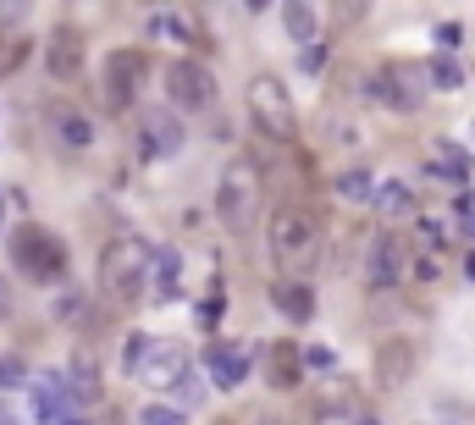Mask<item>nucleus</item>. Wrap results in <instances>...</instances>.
<instances>
[{
	"label": "nucleus",
	"instance_id": "nucleus-4",
	"mask_svg": "<svg viewBox=\"0 0 475 425\" xmlns=\"http://www.w3.org/2000/svg\"><path fill=\"white\" fill-rule=\"evenodd\" d=\"M254 216H260V172H254V161H227V172L216 183V222L243 232Z\"/></svg>",
	"mask_w": 475,
	"mask_h": 425
},
{
	"label": "nucleus",
	"instance_id": "nucleus-13",
	"mask_svg": "<svg viewBox=\"0 0 475 425\" xmlns=\"http://www.w3.org/2000/svg\"><path fill=\"white\" fill-rule=\"evenodd\" d=\"M183 376H188V353H183L177 342H155L150 360H144V371H139L144 387H172V381H183Z\"/></svg>",
	"mask_w": 475,
	"mask_h": 425
},
{
	"label": "nucleus",
	"instance_id": "nucleus-18",
	"mask_svg": "<svg viewBox=\"0 0 475 425\" xmlns=\"http://www.w3.org/2000/svg\"><path fill=\"white\" fill-rule=\"evenodd\" d=\"M50 127H55V138H61L66 150H89L94 144V122L84 111H73V105H55L50 111Z\"/></svg>",
	"mask_w": 475,
	"mask_h": 425
},
{
	"label": "nucleus",
	"instance_id": "nucleus-14",
	"mask_svg": "<svg viewBox=\"0 0 475 425\" xmlns=\"http://www.w3.org/2000/svg\"><path fill=\"white\" fill-rule=\"evenodd\" d=\"M205 365H211V381H216L222 392H233V387H243V381H249V353L227 348L222 337L205 348Z\"/></svg>",
	"mask_w": 475,
	"mask_h": 425
},
{
	"label": "nucleus",
	"instance_id": "nucleus-32",
	"mask_svg": "<svg viewBox=\"0 0 475 425\" xmlns=\"http://www.w3.org/2000/svg\"><path fill=\"white\" fill-rule=\"evenodd\" d=\"M459 39H464V28H459V23H437V44H448V50H453Z\"/></svg>",
	"mask_w": 475,
	"mask_h": 425
},
{
	"label": "nucleus",
	"instance_id": "nucleus-27",
	"mask_svg": "<svg viewBox=\"0 0 475 425\" xmlns=\"http://www.w3.org/2000/svg\"><path fill=\"white\" fill-rule=\"evenodd\" d=\"M431 172H442V177H459V183H464V177H470V161H464V150H448V144H442V161H437Z\"/></svg>",
	"mask_w": 475,
	"mask_h": 425
},
{
	"label": "nucleus",
	"instance_id": "nucleus-33",
	"mask_svg": "<svg viewBox=\"0 0 475 425\" xmlns=\"http://www.w3.org/2000/svg\"><path fill=\"white\" fill-rule=\"evenodd\" d=\"M177 387H183V403H199V376H193V371H188Z\"/></svg>",
	"mask_w": 475,
	"mask_h": 425
},
{
	"label": "nucleus",
	"instance_id": "nucleus-29",
	"mask_svg": "<svg viewBox=\"0 0 475 425\" xmlns=\"http://www.w3.org/2000/svg\"><path fill=\"white\" fill-rule=\"evenodd\" d=\"M222 310H227V299H222V282H216V288H211V299L199 304V321H205V326H216V321H222Z\"/></svg>",
	"mask_w": 475,
	"mask_h": 425
},
{
	"label": "nucleus",
	"instance_id": "nucleus-25",
	"mask_svg": "<svg viewBox=\"0 0 475 425\" xmlns=\"http://www.w3.org/2000/svg\"><path fill=\"white\" fill-rule=\"evenodd\" d=\"M28 381V360L23 353H0V392H17Z\"/></svg>",
	"mask_w": 475,
	"mask_h": 425
},
{
	"label": "nucleus",
	"instance_id": "nucleus-22",
	"mask_svg": "<svg viewBox=\"0 0 475 425\" xmlns=\"http://www.w3.org/2000/svg\"><path fill=\"white\" fill-rule=\"evenodd\" d=\"M282 28H288L299 44H310V39L321 34V17H315V6H282Z\"/></svg>",
	"mask_w": 475,
	"mask_h": 425
},
{
	"label": "nucleus",
	"instance_id": "nucleus-34",
	"mask_svg": "<svg viewBox=\"0 0 475 425\" xmlns=\"http://www.w3.org/2000/svg\"><path fill=\"white\" fill-rule=\"evenodd\" d=\"M6 315H12V288L0 282V321H6Z\"/></svg>",
	"mask_w": 475,
	"mask_h": 425
},
{
	"label": "nucleus",
	"instance_id": "nucleus-28",
	"mask_svg": "<svg viewBox=\"0 0 475 425\" xmlns=\"http://www.w3.org/2000/svg\"><path fill=\"white\" fill-rule=\"evenodd\" d=\"M139 425H183V409H166V403H144V409H139Z\"/></svg>",
	"mask_w": 475,
	"mask_h": 425
},
{
	"label": "nucleus",
	"instance_id": "nucleus-6",
	"mask_svg": "<svg viewBox=\"0 0 475 425\" xmlns=\"http://www.w3.org/2000/svg\"><path fill=\"white\" fill-rule=\"evenodd\" d=\"M166 100L177 105V111H211L216 105V73L205 61H172L166 66Z\"/></svg>",
	"mask_w": 475,
	"mask_h": 425
},
{
	"label": "nucleus",
	"instance_id": "nucleus-11",
	"mask_svg": "<svg viewBox=\"0 0 475 425\" xmlns=\"http://www.w3.org/2000/svg\"><path fill=\"white\" fill-rule=\"evenodd\" d=\"M398 276H403V243H398L392 232H376L371 249H365V282L381 293V288H392Z\"/></svg>",
	"mask_w": 475,
	"mask_h": 425
},
{
	"label": "nucleus",
	"instance_id": "nucleus-9",
	"mask_svg": "<svg viewBox=\"0 0 475 425\" xmlns=\"http://www.w3.org/2000/svg\"><path fill=\"white\" fill-rule=\"evenodd\" d=\"M139 78H144V50H111L105 55V105L127 111V100L139 94Z\"/></svg>",
	"mask_w": 475,
	"mask_h": 425
},
{
	"label": "nucleus",
	"instance_id": "nucleus-37",
	"mask_svg": "<svg viewBox=\"0 0 475 425\" xmlns=\"http://www.w3.org/2000/svg\"><path fill=\"white\" fill-rule=\"evenodd\" d=\"M265 425H277V420H265Z\"/></svg>",
	"mask_w": 475,
	"mask_h": 425
},
{
	"label": "nucleus",
	"instance_id": "nucleus-10",
	"mask_svg": "<svg viewBox=\"0 0 475 425\" xmlns=\"http://www.w3.org/2000/svg\"><path fill=\"white\" fill-rule=\"evenodd\" d=\"M183 150V122L166 111L139 116V161H172Z\"/></svg>",
	"mask_w": 475,
	"mask_h": 425
},
{
	"label": "nucleus",
	"instance_id": "nucleus-16",
	"mask_svg": "<svg viewBox=\"0 0 475 425\" xmlns=\"http://www.w3.org/2000/svg\"><path fill=\"white\" fill-rule=\"evenodd\" d=\"M66 398H73L66 376H39V387H34V420L39 425H61L66 420Z\"/></svg>",
	"mask_w": 475,
	"mask_h": 425
},
{
	"label": "nucleus",
	"instance_id": "nucleus-30",
	"mask_svg": "<svg viewBox=\"0 0 475 425\" xmlns=\"http://www.w3.org/2000/svg\"><path fill=\"white\" fill-rule=\"evenodd\" d=\"M321 66H326V50H321V44H310V50L299 55V73H321Z\"/></svg>",
	"mask_w": 475,
	"mask_h": 425
},
{
	"label": "nucleus",
	"instance_id": "nucleus-8",
	"mask_svg": "<svg viewBox=\"0 0 475 425\" xmlns=\"http://www.w3.org/2000/svg\"><path fill=\"white\" fill-rule=\"evenodd\" d=\"M371 94L392 111H415L426 100V78L421 66H381V73H371Z\"/></svg>",
	"mask_w": 475,
	"mask_h": 425
},
{
	"label": "nucleus",
	"instance_id": "nucleus-20",
	"mask_svg": "<svg viewBox=\"0 0 475 425\" xmlns=\"http://www.w3.org/2000/svg\"><path fill=\"white\" fill-rule=\"evenodd\" d=\"M371 204L381 210V216H410V210H415V193H410V183H381Z\"/></svg>",
	"mask_w": 475,
	"mask_h": 425
},
{
	"label": "nucleus",
	"instance_id": "nucleus-12",
	"mask_svg": "<svg viewBox=\"0 0 475 425\" xmlns=\"http://www.w3.org/2000/svg\"><path fill=\"white\" fill-rule=\"evenodd\" d=\"M410 371H415V342L410 337H387L376 348V381L381 387H403V381H410Z\"/></svg>",
	"mask_w": 475,
	"mask_h": 425
},
{
	"label": "nucleus",
	"instance_id": "nucleus-15",
	"mask_svg": "<svg viewBox=\"0 0 475 425\" xmlns=\"http://www.w3.org/2000/svg\"><path fill=\"white\" fill-rule=\"evenodd\" d=\"M265 376H271V387L293 392V387L304 381V348H299V342H277V348L265 353Z\"/></svg>",
	"mask_w": 475,
	"mask_h": 425
},
{
	"label": "nucleus",
	"instance_id": "nucleus-23",
	"mask_svg": "<svg viewBox=\"0 0 475 425\" xmlns=\"http://www.w3.org/2000/svg\"><path fill=\"white\" fill-rule=\"evenodd\" d=\"M150 348H155V337H150V331H127V337H122V365H127V371H144Z\"/></svg>",
	"mask_w": 475,
	"mask_h": 425
},
{
	"label": "nucleus",
	"instance_id": "nucleus-21",
	"mask_svg": "<svg viewBox=\"0 0 475 425\" xmlns=\"http://www.w3.org/2000/svg\"><path fill=\"white\" fill-rule=\"evenodd\" d=\"M177 276H183V254L177 249H161L155 254V299H172L177 293Z\"/></svg>",
	"mask_w": 475,
	"mask_h": 425
},
{
	"label": "nucleus",
	"instance_id": "nucleus-1",
	"mask_svg": "<svg viewBox=\"0 0 475 425\" xmlns=\"http://www.w3.org/2000/svg\"><path fill=\"white\" fill-rule=\"evenodd\" d=\"M150 265H155V249L139 243V238H111L105 254H100V293L111 304H133L150 282Z\"/></svg>",
	"mask_w": 475,
	"mask_h": 425
},
{
	"label": "nucleus",
	"instance_id": "nucleus-31",
	"mask_svg": "<svg viewBox=\"0 0 475 425\" xmlns=\"http://www.w3.org/2000/svg\"><path fill=\"white\" fill-rule=\"evenodd\" d=\"M304 365L310 371H332V348H304Z\"/></svg>",
	"mask_w": 475,
	"mask_h": 425
},
{
	"label": "nucleus",
	"instance_id": "nucleus-5",
	"mask_svg": "<svg viewBox=\"0 0 475 425\" xmlns=\"http://www.w3.org/2000/svg\"><path fill=\"white\" fill-rule=\"evenodd\" d=\"M249 116H254V127H260L265 138H277V144H288V138L299 133V111H293L282 78H271V73H260V78L249 84Z\"/></svg>",
	"mask_w": 475,
	"mask_h": 425
},
{
	"label": "nucleus",
	"instance_id": "nucleus-7",
	"mask_svg": "<svg viewBox=\"0 0 475 425\" xmlns=\"http://www.w3.org/2000/svg\"><path fill=\"white\" fill-rule=\"evenodd\" d=\"M84 61H89V39H84V28L55 23L50 39H45V73L66 84V78H84Z\"/></svg>",
	"mask_w": 475,
	"mask_h": 425
},
{
	"label": "nucleus",
	"instance_id": "nucleus-35",
	"mask_svg": "<svg viewBox=\"0 0 475 425\" xmlns=\"http://www.w3.org/2000/svg\"><path fill=\"white\" fill-rule=\"evenodd\" d=\"M61 425H89V420H84V414H66V420H61Z\"/></svg>",
	"mask_w": 475,
	"mask_h": 425
},
{
	"label": "nucleus",
	"instance_id": "nucleus-26",
	"mask_svg": "<svg viewBox=\"0 0 475 425\" xmlns=\"http://www.w3.org/2000/svg\"><path fill=\"white\" fill-rule=\"evenodd\" d=\"M337 193H343V199H376V183L365 172H343V177H337Z\"/></svg>",
	"mask_w": 475,
	"mask_h": 425
},
{
	"label": "nucleus",
	"instance_id": "nucleus-2",
	"mask_svg": "<svg viewBox=\"0 0 475 425\" xmlns=\"http://www.w3.org/2000/svg\"><path fill=\"white\" fill-rule=\"evenodd\" d=\"M265 238H271V254H277L288 271H310L321 260V222L310 216L304 204H277V210H271Z\"/></svg>",
	"mask_w": 475,
	"mask_h": 425
},
{
	"label": "nucleus",
	"instance_id": "nucleus-24",
	"mask_svg": "<svg viewBox=\"0 0 475 425\" xmlns=\"http://www.w3.org/2000/svg\"><path fill=\"white\" fill-rule=\"evenodd\" d=\"M426 84H437V89H459V84H464V66H459L453 55H437V61L426 66Z\"/></svg>",
	"mask_w": 475,
	"mask_h": 425
},
{
	"label": "nucleus",
	"instance_id": "nucleus-38",
	"mask_svg": "<svg viewBox=\"0 0 475 425\" xmlns=\"http://www.w3.org/2000/svg\"><path fill=\"white\" fill-rule=\"evenodd\" d=\"M0 210H6V204H0Z\"/></svg>",
	"mask_w": 475,
	"mask_h": 425
},
{
	"label": "nucleus",
	"instance_id": "nucleus-17",
	"mask_svg": "<svg viewBox=\"0 0 475 425\" xmlns=\"http://www.w3.org/2000/svg\"><path fill=\"white\" fill-rule=\"evenodd\" d=\"M271 304H277V310H282L293 326H304V321L315 315V293H310V282H293V276L271 288Z\"/></svg>",
	"mask_w": 475,
	"mask_h": 425
},
{
	"label": "nucleus",
	"instance_id": "nucleus-36",
	"mask_svg": "<svg viewBox=\"0 0 475 425\" xmlns=\"http://www.w3.org/2000/svg\"><path fill=\"white\" fill-rule=\"evenodd\" d=\"M470 276H475V254H470Z\"/></svg>",
	"mask_w": 475,
	"mask_h": 425
},
{
	"label": "nucleus",
	"instance_id": "nucleus-3",
	"mask_svg": "<svg viewBox=\"0 0 475 425\" xmlns=\"http://www.w3.org/2000/svg\"><path fill=\"white\" fill-rule=\"evenodd\" d=\"M12 260H17V271L28 282H61L66 276V243L39 222H23L12 232Z\"/></svg>",
	"mask_w": 475,
	"mask_h": 425
},
{
	"label": "nucleus",
	"instance_id": "nucleus-19",
	"mask_svg": "<svg viewBox=\"0 0 475 425\" xmlns=\"http://www.w3.org/2000/svg\"><path fill=\"white\" fill-rule=\"evenodd\" d=\"M66 387H73V398H100V365H94V353L89 348H78L73 353V371H66Z\"/></svg>",
	"mask_w": 475,
	"mask_h": 425
}]
</instances>
